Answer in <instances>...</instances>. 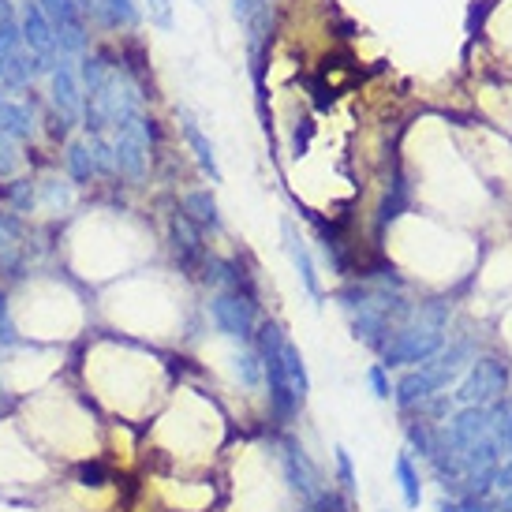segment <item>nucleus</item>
<instances>
[{
	"instance_id": "6",
	"label": "nucleus",
	"mask_w": 512,
	"mask_h": 512,
	"mask_svg": "<svg viewBox=\"0 0 512 512\" xmlns=\"http://www.w3.org/2000/svg\"><path fill=\"white\" fill-rule=\"evenodd\" d=\"M210 314H214V326L240 344L255 341V299L240 296V292H217L210 299Z\"/></svg>"
},
{
	"instance_id": "19",
	"label": "nucleus",
	"mask_w": 512,
	"mask_h": 512,
	"mask_svg": "<svg viewBox=\"0 0 512 512\" xmlns=\"http://www.w3.org/2000/svg\"><path fill=\"white\" fill-rule=\"evenodd\" d=\"M232 370H236V378H240L247 389H255V385L262 382V359H258L255 348L236 352V356H232Z\"/></svg>"
},
{
	"instance_id": "28",
	"label": "nucleus",
	"mask_w": 512,
	"mask_h": 512,
	"mask_svg": "<svg viewBox=\"0 0 512 512\" xmlns=\"http://www.w3.org/2000/svg\"><path fill=\"white\" fill-rule=\"evenodd\" d=\"M367 385H370V393L378 400H389L393 397V385H389V378H385V367L382 363H374V367L367 370Z\"/></svg>"
},
{
	"instance_id": "12",
	"label": "nucleus",
	"mask_w": 512,
	"mask_h": 512,
	"mask_svg": "<svg viewBox=\"0 0 512 512\" xmlns=\"http://www.w3.org/2000/svg\"><path fill=\"white\" fill-rule=\"evenodd\" d=\"M281 232H285L288 258H292V266H296L299 281H303V288H307V296L322 299V285H318V273H314V258H311V251H307L303 236L296 232V225H292V221H285V225H281Z\"/></svg>"
},
{
	"instance_id": "20",
	"label": "nucleus",
	"mask_w": 512,
	"mask_h": 512,
	"mask_svg": "<svg viewBox=\"0 0 512 512\" xmlns=\"http://www.w3.org/2000/svg\"><path fill=\"white\" fill-rule=\"evenodd\" d=\"M299 512H352V501H348V494H337V490H322L318 498H311Z\"/></svg>"
},
{
	"instance_id": "31",
	"label": "nucleus",
	"mask_w": 512,
	"mask_h": 512,
	"mask_svg": "<svg viewBox=\"0 0 512 512\" xmlns=\"http://www.w3.org/2000/svg\"><path fill=\"white\" fill-rule=\"evenodd\" d=\"M34 202H38V195H34L30 180H19V184L12 187V206L19 210V214H30V210H34Z\"/></svg>"
},
{
	"instance_id": "11",
	"label": "nucleus",
	"mask_w": 512,
	"mask_h": 512,
	"mask_svg": "<svg viewBox=\"0 0 512 512\" xmlns=\"http://www.w3.org/2000/svg\"><path fill=\"white\" fill-rule=\"evenodd\" d=\"M169 240H172V251H176V258H180V266H184V273H195V266L206 258V251H202V240H199V228L191 225L184 214H176V217H172V225H169Z\"/></svg>"
},
{
	"instance_id": "25",
	"label": "nucleus",
	"mask_w": 512,
	"mask_h": 512,
	"mask_svg": "<svg viewBox=\"0 0 512 512\" xmlns=\"http://www.w3.org/2000/svg\"><path fill=\"white\" fill-rule=\"evenodd\" d=\"M86 146H90V157H94V169H98V172H116L113 146L105 143L101 135H86Z\"/></svg>"
},
{
	"instance_id": "1",
	"label": "nucleus",
	"mask_w": 512,
	"mask_h": 512,
	"mask_svg": "<svg viewBox=\"0 0 512 512\" xmlns=\"http://www.w3.org/2000/svg\"><path fill=\"white\" fill-rule=\"evenodd\" d=\"M445 322H449L445 303L419 307L412 322L400 333H393V341L385 344V367H423L427 359H434L441 352V341H445Z\"/></svg>"
},
{
	"instance_id": "21",
	"label": "nucleus",
	"mask_w": 512,
	"mask_h": 512,
	"mask_svg": "<svg viewBox=\"0 0 512 512\" xmlns=\"http://www.w3.org/2000/svg\"><path fill=\"white\" fill-rule=\"evenodd\" d=\"M333 460H337V479H341V490L344 494H356L359 490V475H356V464H352V453L337 445L333 449Z\"/></svg>"
},
{
	"instance_id": "18",
	"label": "nucleus",
	"mask_w": 512,
	"mask_h": 512,
	"mask_svg": "<svg viewBox=\"0 0 512 512\" xmlns=\"http://www.w3.org/2000/svg\"><path fill=\"white\" fill-rule=\"evenodd\" d=\"M393 475H397L404 505H408V509H419V501H423V483H419V471H415L412 456L397 453V460H393Z\"/></svg>"
},
{
	"instance_id": "14",
	"label": "nucleus",
	"mask_w": 512,
	"mask_h": 512,
	"mask_svg": "<svg viewBox=\"0 0 512 512\" xmlns=\"http://www.w3.org/2000/svg\"><path fill=\"white\" fill-rule=\"evenodd\" d=\"M83 8H94L105 27H135L139 23V4L135 0H86Z\"/></svg>"
},
{
	"instance_id": "30",
	"label": "nucleus",
	"mask_w": 512,
	"mask_h": 512,
	"mask_svg": "<svg viewBox=\"0 0 512 512\" xmlns=\"http://www.w3.org/2000/svg\"><path fill=\"white\" fill-rule=\"evenodd\" d=\"M146 12H150L154 27L172 30V0H146Z\"/></svg>"
},
{
	"instance_id": "10",
	"label": "nucleus",
	"mask_w": 512,
	"mask_h": 512,
	"mask_svg": "<svg viewBox=\"0 0 512 512\" xmlns=\"http://www.w3.org/2000/svg\"><path fill=\"white\" fill-rule=\"evenodd\" d=\"M49 94H53V109L60 113V124L64 128L75 124L79 113H83V94H79V83H75L72 60H60V68L49 75Z\"/></svg>"
},
{
	"instance_id": "5",
	"label": "nucleus",
	"mask_w": 512,
	"mask_h": 512,
	"mask_svg": "<svg viewBox=\"0 0 512 512\" xmlns=\"http://www.w3.org/2000/svg\"><path fill=\"white\" fill-rule=\"evenodd\" d=\"M509 385V370L505 363L494 356H483L471 363V370L464 374V382L456 389L453 397L464 404V408H490V400H498Z\"/></svg>"
},
{
	"instance_id": "24",
	"label": "nucleus",
	"mask_w": 512,
	"mask_h": 512,
	"mask_svg": "<svg viewBox=\"0 0 512 512\" xmlns=\"http://www.w3.org/2000/svg\"><path fill=\"white\" fill-rule=\"evenodd\" d=\"M408 445H412L419 456H434V449H438V430H430L427 423H412L408 427Z\"/></svg>"
},
{
	"instance_id": "3",
	"label": "nucleus",
	"mask_w": 512,
	"mask_h": 512,
	"mask_svg": "<svg viewBox=\"0 0 512 512\" xmlns=\"http://www.w3.org/2000/svg\"><path fill=\"white\" fill-rule=\"evenodd\" d=\"M255 341H258V359H262V382H266V389H270V415L281 423V427H288V423L299 415L303 404L292 397L288 378H285V359H281L285 329L277 326V322H266V326H258Z\"/></svg>"
},
{
	"instance_id": "33",
	"label": "nucleus",
	"mask_w": 512,
	"mask_h": 512,
	"mask_svg": "<svg viewBox=\"0 0 512 512\" xmlns=\"http://www.w3.org/2000/svg\"><path fill=\"white\" fill-rule=\"evenodd\" d=\"M15 161H19V157H15L12 139H4V135H0V176H8V172L15 169Z\"/></svg>"
},
{
	"instance_id": "27",
	"label": "nucleus",
	"mask_w": 512,
	"mask_h": 512,
	"mask_svg": "<svg viewBox=\"0 0 512 512\" xmlns=\"http://www.w3.org/2000/svg\"><path fill=\"white\" fill-rule=\"evenodd\" d=\"M19 344V329L12 322V311H8V299L0 296V348H12Z\"/></svg>"
},
{
	"instance_id": "36",
	"label": "nucleus",
	"mask_w": 512,
	"mask_h": 512,
	"mask_svg": "<svg viewBox=\"0 0 512 512\" xmlns=\"http://www.w3.org/2000/svg\"><path fill=\"white\" fill-rule=\"evenodd\" d=\"M438 512H464L456 501H438Z\"/></svg>"
},
{
	"instance_id": "32",
	"label": "nucleus",
	"mask_w": 512,
	"mask_h": 512,
	"mask_svg": "<svg viewBox=\"0 0 512 512\" xmlns=\"http://www.w3.org/2000/svg\"><path fill=\"white\" fill-rule=\"evenodd\" d=\"M498 445H501V453L512 456V412L498 415Z\"/></svg>"
},
{
	"instance_id": "4",
	"label": "nucleus",
	"mask_w": 512,
	"mask_h": 512,
	"mask_svg": "<svg viewBox=\"0 0 512 512\" xmlns=\"http://www.w3.org/2000/svg\"><path fill=\"white\" fill-rule=\"evenodd\" d=\"M19 34H23V45H27L34 72H49V75L57 72L60 45H57L53 27H49V19H45V12L38 8V0H27V4H23V12H19Z\"/></svg>"
},
{
	"instance_id": "23",
	"label": "nucleus",
	"mask_w": 512,
	"mask_h": 512,
	"mask_svg": "<svg viewBox=\"0 0 512 512\" xmlns=\"http://www.w3.org/2000/svg\"><path fill=\"white\" fill-rule=\"evenodd\" d=\"M408 206V184L404 180H393V195H385V202H382V214H378V225H389L393 217H400V210Z\"/></svg>"
},
{
	"instance_id": "34",
	"label": "nucleus",
	"mask_w": 512,
	"mask_h": 512,
	"mask_svg": "<svg viewBox=\"0 0 512 512\" xmlns=\"http://www.w3.org/2000/svg\"><path fill=\"white\" fill-rule=\"evenodd\" d=\"M15 236H19V221L8 214H0V247H12Z\"/></svg>"
},
{
	"instance_id": "13",
	"label": "nucleus",
	"mask_w": 512,
	"mask_h": 512,
	"mask_svg": "<svg viewBox=\"0 0 512 512\" xmlns=\"http://www.w3.org/2000/svg\"><path fill=\"white\" fill-rule=\"evenodd\" d=\"M180 128H184V139H187V146L195 150V157H199V165H202V172L214 180V184H221V169H217V154H214V143L202 135V128H199V120L187 113V109H180Z\"/></svg>"
},
{
	"instance_id": "35",
	"label": "nucleus",
	"mask_w": 512,
	"mask_h": 512,
	"mask_svg": "<svg viewBox=\"0 0 512 512\" xmlns=\"http://www.w3.org/2000/svg\"><path fill=\"white\" fill-rule=\"evenodd\" d=\"M460 509H464V512H494V509H490V501L479 498V494H468V498L460 501Z\"/></svg>"
},
{
	"instance_id": "8",
	"label": "nucleus",
	"mask_w": 512,
	"mask_h": 512,
	"mask_svg": "<svg viewBox=\"0 0 512 512\" xmlns=\"http://www.w3.org/2000/svg\"><path fill=\"white\" fill-rule=\"evenodd\" d=\"M38 8L45 12L49 27L57 34L60 45V60H72L75 53L86 49V27H83V12L75 0H38Z\"/></svg>"
},
{
	"instance_id": "9",
	"label": "nucleus",
	"mask_w": 512,
	"mask_h": 512,
	"mask_svg": "<svg viewBox=\"0 0 512 512\" xmlns=\"http://www.w3.org/2000/svg\"><path fill=\"white\" fill-rule=\"evenodd\" d=\"M281 468H285L288 486L296 490L299 498L311 501L322 494V486H318V468H314V460L307 456V449H303L299 441H292V438L281 441Z\"/></svg>"
},
{
	"instance_id": "7",
	"label": "nucleus",
	"mask_w": 512,
	"mask_h": 512,
	"mask_svg": "<svg viewBox=\"0 0 512 512\" xmlns=\"http://www.w3.org/2000/svg\"><path fill=\"white\" fill-rule=\"evenodd\" d=\"M113 154H116V172H124L128 180H143L146 161H150V128H146L143 116H135V120L116 128Z\"/></svg>"
},
{
	"instance_id": "2",
	"label": "nucleus",
	"mask_w": 512,
	"mask_h": 512,
	"mask_svg": "<svg viewBox=\"0 0 512 512\" xmlns=\"http://www.w3.org/2000/svg\"><path fill=\"white\" fill-rule=\"evenodd\" d=\"M468 356H471L468 344H453L449 352H438V356L427 359L419 370H408V374L400 378L397 389H393L397 408H404V412H408V408H415V404H427L430 397H438L445 385L460 378V370H464Z\"/></svg>"
},
{
	"instance_id": "16",
	"label": "nucleus",
	"mask_w": 512,
	"mask_h": 512,
	"mask_svg": "<svg viewBox=\"0 0 512 512\" xmlns=\"http://www.w3.org/2000/svg\"><path fill=\"white\" fill-rule=\"evenodd\" d=\"M0 135L4 139H30L34 135V116H30V109H23V105H15V101L0 98Z\"/></svg>"
},
{
	"instance_id": "22",
	"label": "nucleus",
	"mask_w": 512,
	"mask_h": 512,
	"mask_svg": "<svg viewBox=\"0 0 512 512\" xmlns=\"http://www.w3.org/2000/svg\"><path fill=\"white\" fill-rule=\"evenodd\" d=\"M68 169H72L75 180H90L94 176V157H90V146L86 143H72L68 146Z\"/></svg>"
},
{
	"instance_id": "15",
	"label": "nucleus",
	"mask_w": 512,
	"mask_h": 512,
	"mask_svg": "<svg viewBox=\"0 0 512 512\" xmlns=\"http://www.w3.org/2000/svg\"><path fill=\"white\" fill-rule=\"evenodd\" d=\"M184 217L195 228H210V232L221 228V210H217V199L210 191H191L184 199Z\"/></svg>"
},
{
	"instance_id": "29",
	"label": "nucleus",
	"mask_w": 512,
	"mask_h": 512,
	"mask_svg": "<svg viewBox=\"0 0 512 512\" xmlns=\"http://www.w3.org/2000/svg\"><path fill=\"white\" fill-rule=\"evenodd\" d=\"M42 199L49 202V206H57V210H64V206L72 202V191H68V184H60V180H45Z\"/></svg>"
},
{
	"instance_id": "17",
	"label": "nucleus",
	"mask_w": 512,
	"mask_h": 512,
	"mask_svg": "<svg viewBox=\"0 0 512 512\" xmlns=\"http://www.w3.org/2000/svg\"><path fill=\"white\" fill-rule=\"evenodd\" d=\"M281 359H285L288 389H292V397L303 404V400H307V393H311V378H307V367H303V352H299L288 337H285V344H281Z\"/></svg>"
},
{
	"instance_id": "26",
	"label": "nucleus",
	"mask_w": 512,
	"mask_h": 512,
	"mask_svg": "<svg viewBox=\"0 0 512 512\" xmlns=\"http://www.w3.org/2000/svg\"><path fill=\"white\" fill-rule=\"evenodd\" d=\"M79 483L83 486H105L109 483V468L101 460H83L79 464Z\"/></svg>"
},
{
	"instance_id": "37",
	"label": "nucleus",
	"mask_w": 512,
	"mask_h": 512,
	"mask_svg": "<svg viewBox=\"0 0 512 512\" xmlns=\"http://www.w3.org/2000/svg\"><path fill=\"white\" fill-rule=\"evenodd\" d=\"M382 512H389V509H382Z\"/></svg>"
}]
</instances>
